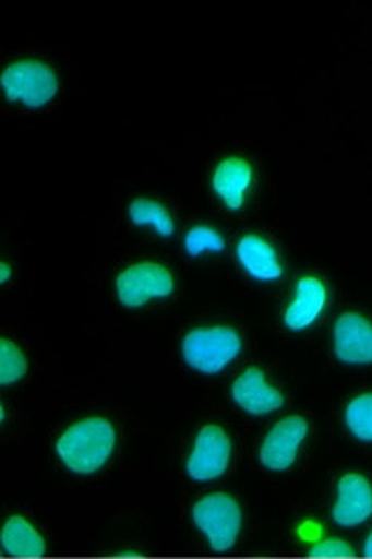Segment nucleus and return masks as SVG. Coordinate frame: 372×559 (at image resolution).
<instances>
[{"label":"nucleus","mask_w":372,"mask_h":559,"mask_svg":"<svg viewBox=\"0 0 372 559\" xmlns=\"http://www.w3.org/2000/svg\"><path fill=\"white\" fill-rule=\"evenodd\" d=\"M117 431L106 417H86L68 427L58 440V456L75 474H94L112 456Z\"/></svg>","instance_id":"nucleus-1"},{"label":"nucleus","mask_w":372,"mask_h":559,"mask_svg":"<svg viewBox=\"0 0 372 559\" xmlns=\"http://www.w3.org/2000/svg\"><path fill=\"white\" fill-rule=\"evenodd\" d=\"M232 397L237 405L251 415H267L284 407V395L268 386L259 367L247 368L232 384Z\"/></svg>","instance_id":"nucleus-10"},{"label":"nucleus","mask_w":372,"mask_h":559,"mask_svg":"<svg viewBox=\"0 0 372 559\" xmlns=\"http://www.w3.org/2000/svg\"><path fill=\"white\" fill-rule=\"evenodd\" d=\"M346 426L358 440L372 442V393H364L348 403Z\"/></svg>","instance_id":"nucleus-16"},{"label":"nucleus","mask_w":372,"mask_h":559,"mask_svg":"<svg viewBox=\"0 0 372 559\" xmlns=\"http://www.w3.org/2000/svg\"><path fill=\"white\" fill-rule=\"evenodd\" d=\"M310 431L308 419L289 415L277 421L261 445V462L268 471L284 472L291 468L298 457L299 445Z\"/></svg>","instance_id":"nucleus-7"},{"label":"nucleus","mask_w":372,"mask_h":559,"mask_svg":"<svg viewBox=\"0 0 372 559\" xmlns=\"http://www.w3.org/2000/svg\"><path fill=\"white\" fill-rule=\"evenodd\" d=\"M355 556L352 547L343 539H324L310 549V558H350Z\"/></svg>","instance_id":"nucleus-19"},{"label":"nucleus","mask_w":372,"mask_h":559,"mask_svg":"<svg viewBox=\"0 0 372 559\" xmlns=\"http://www.w3.org/2000/svg\"><path fill=\"white\" fill-rule=\"evenodd\" d=\"M224 238L209 226H194L185 236V251L200 257L206 251H223Z\"/></svg>","instance_id":"nucleus-18"},{"label":"nucleus","mask_w":372,"mask_h":559,"mask_svg":"<svg viewBox=\"0 0 372 559\" xmlns=\"http://www.w3.org/2000/svg\"><path fill=\"white\" fill-rule=\"evenodd\" d=\"M176 292V280L161 263H136L117 277V294L127 308H141L151 297H167Z\"/></svg>","instance_id":"nucleus-5"},{"label":"nucleus","mask_w":372,"mask_h":559,"mask_svg":"<svg viewBox=\"0 0 372 559\" xmlns=\"http://www.w3.org/2000/svg\"><path fill=\"white\" fill-rule=\"evenodd\" d=\"M372 515V486L362 474H344L332 516L340 527H357Z\"/></svg>","instance_id":"nucleus-9"},{"label":"nucleus","mask_w":372,"mask_h":559,"mask_svg":"<svg viewBox=\"0 0 372 559\" xmlns=\"http://www.w3.org/2000/svg\"><path fill=\"white\" fill-rule=\"evenodd\" d=\"M334 353L346 365H372V324L348 311L334 325Z\"/></svg>","instance_id":"nucleus-8"},{"label":"nucleus","mask_w":372,"mask_h":559,"mask_svg":"<svg viewBox=\"0 0 372 559\" xmlns=\"http://www.w3.org/2000/svg\"><path fill=\"white\" fill-rule=\"evenodd\" d=\"M232 445L220 426H204L195 438L194 452L188 460V474L197 483L220 478L228 471Z\"/></svg>","instance_id":"nucleus-6"},{"label":"nucleus","mask_w":372,"mask_h":559,"mask_svg":"<svg viewBox=\"0 0 372 559\" xmlns=\"http://www.w3.org/2000/svg\"><path fill=\"white\" fill-rule=\"evenodd\" d=\"M253 181V169L242 157H226L214 171L212 188L220 195L226 206L239 210L244 202V193Z\"/></svg>","instance_id":"nucleus-12"},{"label":"nucleus","mask_w":372,"mask_h":559,"mask_svg":"<svg viewBox=\"0 0 372 559\" xmlns=\"http://www.w3.org/2000/svg\"><path fill=\"white\" fill-rule=\"evenodd\" d=\"M242 348L239 332L232 328H195L185 334L181 353L190 367L204 372L216 374L228 367Z\"/></svg>","instance_id":"nucleus-2"},{"label":"nucleus","mask_w":372,"mask_h":559,"mask_svg":"<svg viewBox=\"0 0 372 559\" xmlns=\"http://www.w3.org/2000/svg\"><path fill=\"white\" fill-rule=\"evenodd\" d=\"M326 287L317 277H301L293 304L285 311V325L293 332L305 330L317 320L326 306Z\"/></svg>","instance_id":"nucleus-11"},{"label":"nucleus","mask_w":372,"mask_h":559,"mask_svg":"<svg viewBox=\"0 0 372 559\" xmlns=\"http://www.w3.org/2000/svg\"><path fill=\"white\" fill-rule=\"evenodd\" d=\"M194 523L208 537L209 547L218 554L228 551L239 539L242 511L230 495L214 492L194 504Z\"/></svg>","instance_id":"nucleus-4"},{"label":"nucleus","mask_w":372,"mask_h":559,"mask_svg":"<svg viewBox=\"0 0 372 559\" xmlns=\"http://www.w3.org/2000/svg\"><path fill=\"white\" fill-rule=\"evenodd\" d=\"M129 216L134 224H151L161 236L173 235V218L167 207L149 198H136L129 206Z\"/></svg>","instance_id":"nucleus-15"},{"label":"nucleus","mask_w":372,"mask_h":559,"mask_svg":"<svg viewBox=\"0 0 372 559\" xmlns=\"http://www.w3.org/2000/svg\"><path fill=\"white\" fill-rule=\"evenodd\" d=\"M237 257L240 265L244 266L254 280L275 281L284 275L277 252L263 236H242L237 245Z\"/></svg>","instance_id":"nucleus-13"},{"label":"nucleus","mask_w":372,"mask_h":559,"mask_svg":"<svg viewBox=\"0 0 372 559\" xmlns=\"http://www.w3.org/2000/svg\"><path fill=\"white\" fill-rule=\"evenodd\" d=\"M320 525L317 523H313V521H308V523H303L301 527H299V537L303 539V542H315L317 537H320Z\"/></svg>","instance_id":"nucleus-20"},{"label":"nucleus","mask_w":372,"mask_h":559,"mask_svg":"<svg viewBox=\"0 0 372 559\" xmlns=\"http://www.w3.org/2000/svg\"><path fill=\"white\" fill-rule=\"evenodd\" d=\"M2 90L9 100L41 108L58 92V75L39 59H19L2 72Z\"/></svg>","instance_id":"nucleus-3"},{"label":"nucleus","mask_w":372,"mask_h":559,"mask_svg":"<svg viewBox=\"0 0 372 559\" xmlns=\"http://www.w3.org/2000/svg\"><path fill=\"white\" fill-rule=\"evenodd\" d=\"M9 277H11V265H9V263H2V265H0V281L7 283Z\"/></svg>","instance_id":"nucleus-21"},{"label":"nucleus","mask_w":372,"mask_h":559,"mask_svg":"<svg viewBox=\"0 0 372 559\" xmlns=\"http://www.w3.org/2000/svg\"><path fill=\"white\" fill-rule=\"evenodd\" d=\"M364 556H367V558H372V531L371 535L367 537V544H364Z\"/></svg>","instance_id":"nucleus-22"},{"label":"nucleus","mask_w":372,"mask_h":559,"mask_svg":"<svg viewBox=\"0 0 372 559\" xmlns=\"http://www.w3.org/2000/svg\"><path fill=\"white\" fill-rule=\"evenodd\" d=\"M27 374V356L11 340L0 342V383H19Z\"/></svg>","instance_id":"nucleus-17"},{"label":"nucleus","mask_w":372,"mask_h":559,"mask_svg":"<svg viewBox=\"0 0 372 559\" xmlns=\"http://www.w3.org/2000/svg\"><path fill=\"white\" fill-rule=\"evenodd\" d=\"M2 549L11 558H44L45 539L25 516L13 515L2 527Z\"/></svg>","instance_id":"nucleus-14"}]
</instances>
